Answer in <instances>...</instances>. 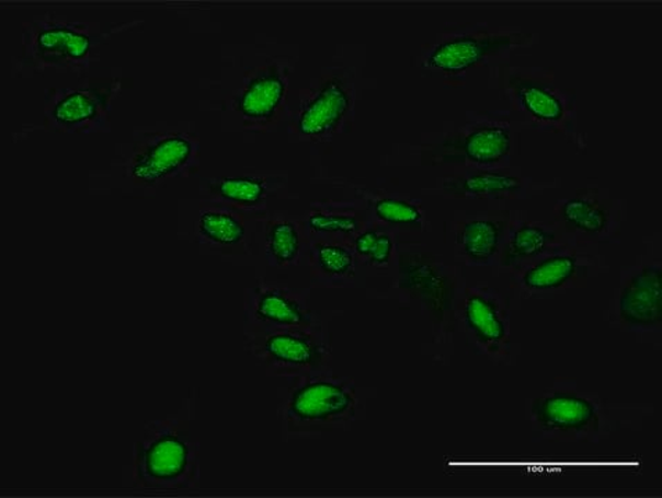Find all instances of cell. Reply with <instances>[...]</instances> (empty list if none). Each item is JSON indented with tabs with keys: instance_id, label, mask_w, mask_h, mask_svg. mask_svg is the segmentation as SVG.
Here are the masks:
<instances>
[{
	"instance_id": "1",
	"label": "cell",
	"mask_w": 662,
	"mask_h": 498,
	"mask_svg": "<svg viewBox=\"0 0 662 498\" xmlns=\"http://www.w3.org/2000/svg\"><path fill=\"white\" fill-rule=\"evenodd\" d=\"M119 30L77 23L55 12L35 15L23 27L20 70L82 73L99 60V50Z\"/></svg>"
},
{
	"instance_id": "2",
	"label": "cell",
	"mask_w": 662,
	"mask_h": 498,
	"mask_svg": "<svg viewBox=\"0 0 662 498\" xmlns=\"http://www.w3.org/2000/svg\"><path fill=\"white\" fill-rule=\"evenodd\" d=\"M198 480V445L175 419L147 424L135 445L134 487L144 491L192 489Z\"/></svg>"
},
{
	"instance_id": "3",
	"label": "cell",
	"mask_w": 662,
	"mask_h": 498,
	"mask_svg": "<svg viewBox=\"0 0 662 498\" xmlns=\"http://www.w3.org/2000/svg\"><path fill=\"white\" fill-rule=\"evenodd\" d=\"M119 85L118 81H110L107 85L49 89L45 96V127L65 134L106 130Z\"/></svg>"
},
{
	"instance_id": "4",
	"label": "cell",
	"mask_w": 662,
	"mask_h": 498,
	"mask_svg": "<svg viewBox=\"0 0 662 498\" xmlns=\"http://www.w3.org/2000/svg\"><path fill=\"white\" fill-rule=\"evenodd\" d=\"M193 153V143L185 135H151L135 146L126 161V175L141 186H155L176 176L191 162Z\"/></svg>"
},
{
	"instance_id": "5",
	"label": "cell",
	"mask_w": 662,
	"mask_h": 498,
	"mask_svg": "<svg viewBox=\"0 0 662 498\" xmlns=\"http://www.w3.org/2000/svg\"><path fill=\"white\" fill-rule=\"evenodd\" d=\"M251 349L273 369L293 374L312 370L322 360L317 340L298 328H276L255 335Z\"/></svg>"
},
{
	"instance_id": "6",
	"label": "cell",
	"mask_w": 662,
	"mask_h": 498,
	"mask_svg": "<svg viewBox=\"0 0 662 498\" xmlns=\"http://www.w3.org/2000/svg\"><path fill=\"white\" fill-rule=\"evenodd\" d=\"M354 405V397L345 387L326 380L305 381L290 392L287 417L296 424L330 421L343 416Z\"/></svg>"
},
{
	"instance_id": "7",
	"label": "cell",
	"mask_w": 662,
	"mask_h": 498,
	"mask_svg": "<svg viewBox=\"0 0 662 498\" xmlns=\"http://www.w3.org/2000/svg\"><path fill=\"white\" fill-rule=\"evenodd\" d=\"M660 267H646L624 288L619 313L634 326H655L662 320V279Z\"/></svg>"
},
{
	"instance_id": "8",
	"label": "cell",
	"mask_w": 662,
	"mask_h": 498,
	"mask_svg": "<svg viewBox=\"0 0 662 498\" xmlns=\"http://www.w3.org/2000/svg\"><path fill=\"white\" fill-rule=\"evenodd\" d=\"M287 83L276 66L266 67L247 83L236 100V108L247 120L267 123L285 102Z\"/></svg>"
},
{
	"instance_id": "9",
	"label": "cell",
	"mask_w": 662,
	"mask_h": 498,
	"mask_svg": "<svg viewBox=\"0 0 662 498\" xmlns=\"http://www.w3.org/2000/svg\"><path fill=\"white\" fill-rule=\"evenodd\" d=\"M401 281L413 296L422 299L435 314H444L450 308V281L437 267L420 255H403L401 259Z\"/></svg>"
},
{
	"instance_id": "10",
	"label": "cell",
	"mask_w": 662,
	"mask_h": 498,
	"mask_svg": "<svg viewBox=\"0 0 662 498\" xmlns=\"http://www.w3.org/2000/svg\"><path fill=\"white\" fill-rule=\"evenodd\" d=\"M350 107L349 93L338 80L324 83L298 114L297 130L308 138H319L338 128Z\"/></svg>"
},
{
	"instance_id": "11",
	"label": "cell",
	"mask_w": 662,
	"mask_h": 498,
	"mask_svg": "<svg viewBox=\"0 0 662 498\" xmlns=\"http://www.w3.org/2000/svg\"><path fill=\"white\" fill-rule=\"evenodd\" d=\"M534 416L540 427L550 431H583L597 422L596 408L590 401L566 393L539 398Z\"/></svg>"
},
{
	"instance_id": "12",
	"label": "cell",
	"mask_w": 662,
	"mask_h": 498,
	"mask_svg": "<svg viewBox=\"0 0 662 498\" xmlns=\"http://www.w3.org/2000/svg\"><path fill=\"white\" fill-rule=\"evenodd\" d=\"M260 323L273 328H299L308 323L301 303L281 290H262L252 305Z\"/></svg>"
},
{
	"instance_id": "13",
	"label": "cell",
	"mask_w": 662,
	"mask_h": 498,
	"mask_svg": "<svg viewBox=\"0 0 662 498\" xmlns=\"http://www.w3.org/2000/svg\"><path fill=\"white\" fill-rule=\"evenodd\" d=\"M197 232L208 243L235 248L244 243L247 227L239 215L226 209L209 208L199 213Z\"/></svg>"
},
{
	"instance_id": "14",
	"label": "cell",
	"mask_w": 662,
	"mask_h": 498,
	"mask_svg": "<svg viewBox=\"0 0 662 498\" xmlns=\"http://www.w3.org/2000/svg\"><path fill=\"white\" fill-rule=\"evenodd\" d=\"M492 47L491 40L457 38L445 42L429 57V66L445 72H461L476 66Z\"/></svg>"
},
{
	"instance_id": "15",
	"label": "cell",
	"mask_w": 662,
	"mask_h": 498,
	"mask_svg": "<svg viewBox=\"0 0 662 498\" xmlns=\"http://www.w3.org/2000/svg\"><path fill=\"white\" fill-rule=\"evenodd\" d=\"M512 147L511 134L507 129L483 127L467 136L464 151L476 164H495L509 154Z\"/></svg>"
},
{
	"instance_id": "16",
	"label": "cell",
	"mask_w": 662,
	"mask_h": 498,
	"mask_svg": "<svg viewBox=\"0 0 662 498\" xmlns=\"http://www.w3.org/2000/svg\"><path fill=\"white\" fill-rule=\"evenodd\" d=\"M466 322L476 337L486 344H498L506 335L498 309L481 296H471L466 302Z\"/></svg>"
},
{
	"instance_id": "17",
	"label": "cell",
	"mask_w": 662,
	"mask_h": 498,
	"mask_svg": "<svg viewBox=\"0 0 662 498\" xmlns=\"http://www.w3.org/2000/svg\"><path fill=\"white\" fill-rule=\"evenodd\" d=\"M215 196L238 207H256L267 197V185L261 177H224L209 187Z\"/></svg>"
},
{
	"instance_id": "18",
	"label": "cell",
	"mask_w": 662,
	"mask_h": 498,
	"mask_svg": "<svg viewBox=\"0 0 662 498\" xmlns=\"http://www.w3.org/2000/svg\"><path fill=\"white\" fill-rule=\"evenodd\" d=\"M266 246L273 264L277 266L293 265L301 254V234L290 220L277 219L267 228Z\"/></svg>"
},
{
	"instance_id": "19",
	"label": "cell",
	"mask_w": 662,
	"mask_h": 498,
	"mask_svg": "<svg viewBox=\"0 0 662 498\" xmlns=\"http://www.w3.org/2000/svg\"><path fill=\"white\" fill-rule=\"evenodd\" d=\"M460 239L472 260L487 262L496 253L501 229L490 220H472L466 224Z\"/></svg>"
},
{
	"instance_id": "20",
	"label": "cell",
	"mask_w": 662,
	"mask_h": 498,
	"mask_svg": "<svg viewBox=\"0 0 662 498\" xmlns=\"http://www.w3.org/2000/svg\"><path fill=\"white\" fill-rule=\"evenodd\" d=\"M575 273V260L570 256H553L525 273L524 285L530 290H551L563 286Z\"/></svg>"
},
{
	"instance_id": "21",
	"label": "cell",
	"mask_w": 662,
	"mask_h": 498,
	"mask_svg": "<svg viewBox=\"0 0 662 498\" xmlns=\"http://www.w3.org/2000/svg\"><path fill=\"white\" fill-rule=\"evenodd\" d=\"M520 100L525 109L543 120H559L563 117V104L560 100L537 83L514 80Z\"/></svg>"
},
{
	"instance_id": "22",
	"label": "cell",
	"mask_w": 662,
	"mask_h": 498,
	"mask_svg": "<svg viewBox=\"0 0 662 498\" xmlns=\"http://www.w3.org/2000/svg\"><path fill=\"white\" fill-rule=\"evenodd\" d=\"M563 218L570 227L585 233H601L607 227L606 213L585 199H570L563 207Z\"/></svg>"
},
{
	"instance_id": "23",
	"label": "cell",
	"mask_w": 662,
	"mask_h": 498,
	"mask_svg": "<svg viewBox=\"0 0 662 498\" xmlns=\"http://www.w3.org/2000/svg\"><path fill=\"white\" fill-rule=\"evenodd\" d=\"M315 259L320 270L330 276H344L354 266V258L344 246L318 244L315 246Z\"/></svg>"
},
{
	"instance_id": "24",
	"label": "cell",
	"mask_w": 662,
	"mask_h": 498,
	"mask_svg": "<svg viewBox=\"0 0 662 498\" xmlns=\"http://www.w3.org/2000/svg\"><path fill=\"white\" fill-rule=\"evenodd\" d=\"M392 241L388 235L369 230L358 235L355 240V250L361 256L372 264L386 265L391 259Z\"/></svg>"
},
{
	"instance_id": "25",
	"label": "cell",
	"mask_w": 662,
	"mask_h": 498,
	"mask_svg": "<svg viewBox=\"0 0 662 498\" xmlns=\"http://www.w3.org/2000/svg\"><path fill=\"white\" fill-rule=\"evenodd\" d=\"M378 219L391 224H418L422 222V212L413 204L399 201V199L385 198L376 204L375 208Z\"/></svg>"
},
{
	"instance_id": "26",
	"label": "cell",
	"mask_w": 662,
	"mask_h": 498,
	"mask_svg": "<svg viewBox=\"0 0 662 498\" xmlns=\"http://www.w3.org/2000/svg\"><path fill=\"white\" fill-rule=\"evenodd\" d=\"M522 185L517 177L496 175V173H478L467 177L461 188L470 194H496L514 192Z\"/></svg>"
},
{
	"instance_id": "27",
	"label": "cell",
	"mask_w": 662,
	"mask_h": 498,
	"mask_svg": "<svg viewBox=\"0 0 662 498\" xmlns=\"http://www.w3.org/2000/svg\"><path fill=\"white\" fill-rule=\"evenodd\" d=\"M549 234L543 229L524 227L514 233L511 243L512 258H530L544 253Z\"/></svg>"
},
{
	"instance_id": "28",
	"label": "cell",
	"mask_w": 662,
	"mask_h": 498,
	"mask_svg": "<svg viewBox=\"0 0 662 498\" xmlns=\"http://www.w3.org/2000/svg\"><path fill=\"white\" fill-rule=\"evenodd\" d=\"M307 224L317 233H354L358 229V222L354 217L323 212H313L308 218Z\"/></svg>"
}]
</instances>
